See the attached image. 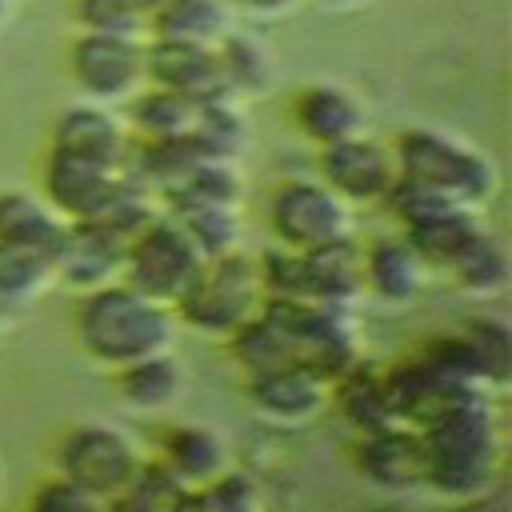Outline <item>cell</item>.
Returning a JSON list of instances; mask_svg holds the SVG:
<instances>
[{
	"mask_svg": "<svg viewBox=\"0 0 512 512\" xmlns=\"http://www.w3.org/2000/svg\"><path fill=\"white\" fill-rule=\"evenodd\" d=\"M172 332H176V312L128 288L124 280L88 288L76 308V336L84 352L112 368L172 348Z\"/></svg>",
	"mask_w": 512,
	"mask_h": 512,
	"instance_id": "obj_1",
	"label": "cell"
},
{
	"mask_svg": "<svg viewBox=\"0 0 512 512\" xmlns=\"http://www.w3.org/2000/svg\"><path fill=\"white\" fill-rule=\"evenodd\" d=\"M416 432L424 452V484L452 500H472L488 488L500 460V432L480 392L444 408Z\"/></svg>",
	"mask_w": 512,
	"mask_h": 512,
	"instance_id": "obj_2",
	"label": "cell"
},
{
	"mask_svg": "<svg viewBox=\"0 0 512 512\" xmlns=\"http://www.w3.org/2000/svg\"><path fill=\"white\" fill-rule=\"evenodd\" d=\"M392 156H396V176L400 180H408L416 188H428V192H436L452 204L480 208L496 192L492 160L460 136H448V132H436V128H404L392 140Z\"/></svg>",
	"mask_w": 512,
	"mask_h": 512,
	"instance_id": "obj_3",
	"label": "cell"
},
{
	"mask_svg": "<svg viewBox=\"0 0 512 512\" xmlns=\"http://www.w3.org/2000/svg\"><path fill=\"white\" fill-rule=\"evenodd\" d=\"M264 300H268V292L260 280V264L252 256H244L240 248H232V252L208 256L200 264V272L192 276L184 296L172 304V312L180 320H188L196 332L228 340L236 328H244L264 308Z\"/></svg>",
	"mask_w": 512,
	"mask_h": 512,
	"instance_id": "obj_4",
	"label": "cell"
},
{
	"mask_svg": "<svg viewBox=\"0 0 512 512\" xmlns=\"http://www.w3.org/2000/svg\"><path fill=\"white\" fill-rule=\"evenodd\" d=\"M208 256L196 248V240L188 236V228L160 208L156 220H148L124 248V264H120V280L160 304H176L184 296V288L192 284V276L200 272Z\"/></svg>",
	"mask_w": 512,
	"mask_h": 512,
	"instance_id": "obj_5",
	"label": "cell"
},
{
	"mask_svg": "<svg viewBox=\"0 0 512 512\" xmlns=\"http://www.w3.org/2000/svg\"><path fill=\"white\" fill-rule=\"evenodd\" d=\"M56 468L60 480L92 492L96 500H108L144 468V456L116 424H76L56 452Z\"/></svg>",
	"mask_w": 512,
	"mask_h": 512,
	"instance_id": "obj_6",
	"label": "cell"
},
{
	"mask_svg": "<svg viewBox=\"0 0 512 512\" xmlns=\"http://www.w3.org/2000/svg\"><path fill=\"white\" fill-rule=\"evenodd\" d=\"M268 228L280 248L308 252L352 236V208L324 180H284L268 200Z\"/></svg>",
	"mask_w": 512,
	"mask_h": 512,
	"instance_id": "obj_7",
	"label": "cell"
},
{
	"mask_svg": "<svg viewBox=\"0 0 512 512\" xmlns=\"http://www.w3.org/2000/svg\"><path fill=\"white\" fill-rule=\"evenodd\" d=\"M68 76L96 104L132 100L144 88V36L76 32L68 44Z\"/></svg>",
	"mask_w": 512,
	"mask_h": 512,
	"instance_id": "obj_8",
	"label": "cell"
},
{
	"mask_svg": "<svg viewBox=\"0 0 512 512\" xmlns=\"http://www.w3.org/2000/svg\"><path fill=\"white\" fill-rule=\"evenodd\" d=\"M128 184H132L128 168L80 160V156L56 152V148L48 152V164H44V200L68 224L100 220Z\"/></svg>",
	"mask_w": 512,
	"mask_h": 512,
	"instance_id": "obj_9",
	"label": "cell"
},
{
	"mask_svg": "<svg viewBox=\"0 0 512 512\" xmlns=\"http://www.w3.org/2000/svg\"><path fill=\"white\" fill-rule=\"evenodd\" d=\"M320 180L348 204H384V196L396 184V156L392 144L372 140L368 132H356L348 140L320 148Z\"/></svg>",
	"mask_w": 512,
	"mask_h": 512,
	"instance_id": "obj_10",
	"label": "cell"
},
{
	"mask_svg": "<svg viewBox=\"0 0 512 512\" xmlns=\"http://www.w3.org/2000/svg\"><path fill=\"white\" fill-rule=\"evenodd\" d=\"M144 84L192 96V100H216L228 96L216 64L212 44H192V40H160L144 36Z\"/></svg>",
	"mask_w": 512,
	"mask_h": 512,
	"instance_id": "obj_11",
	"label": "cell"
},
{
	"mask_svg": "<svg viewBox=\"0 0 512 512\" xmlns=\"http://www.w3.org/2000/svg\"><path fill=\"white\" fill-rule=\"evenodd\" d=\"M292 124L304 140H312L316 148L348 140L356 132H364V104L352 88L336 84V80H308L292 92Z\"/></svg>",
	"mask_w": 512,
	"mask_h": 512,
	"instance_id": "obj_12",
	"label": "cell"
},
{
	"mask_svg": "<svg viewBox=\"0 0 512 512\" xmlns=\"http://www.w3.org/2000/svg\"><path fill=\"white\" fill-rule=\"evenodd\" d=\"M124 248L128 240L116 236L112 228H104L100 220H84V224H68L64 240L52 256L56 264V280L88 292L100 288L108 280H120V264H124Z\"/></svg>",
	"mask_w": 512,
	"mask_h": 512,
	"instance_id": "obj_13",
	"label": "cell"
},
{
	"mask_svg": "<svg viewBox=\"0 0 512 512\" xmlns=\"http://www.w3.org/2000/svg\"><path fill=\"white\" fill-rule=\"evenodd\" d=\"M52 148L80 156V160H96V164H112V168H128V152L132 140L124 132V124L96 100L72 104L56 116L52 124Z\"/></svg>",
	"mask_w": 512,
	"mask_h": 512,
	"instance_id": "obj_14",
	"label": "cell"
},
{
	"mask_svg": "<svg viewBox=\"0 0 512 512\" xmlns=\"http://www.w3.org/2000/svg\"><path fill=\"white\" fill-rule=\"evenodd\" d=\"M328 384L320 372H312L308 364H280L268 372H252L248 380V396L252 404L284 424H300L320 416V408L328 404Z\"/></svg>",
	"mask_w": 512,
	"mask_h": 512,
	"instance_id": "obj_15",
	"label": "cell"
},
{
	"mask_svg": "<svg viewBox=\"0 0 512 512\" xmlns=\"http://www.w3.org/2000/svg\"><path fill=\"white\" fill-rule=\"evenodd\" d=\"M480 216L476 208L464 204H436L412 220H404V240L412 244V252L424 260V268H448L456 260V252L480 232Z\"/></svg>",
	"mask_w": 512,
	"mask_h": 512,
	"instance_id": "obj_16",
	"label": "cell"
},
{
	"mask_svg": "<svg viewBox=\"0 0 512 512\" xmlns=\"http://www.w3.org/2000/svg\"><path fill=\"white\" fill-rule=\"evenodd\" d=\"M364 288L388 304H408L424 288V260L404 236H380L364 248Z\"/></svg>",
	"mask_w": 512,
	"mask_h": 512,
	"instance_id": "obj_17",
	"label": "cell"
},
{
	"mask_svg": "<svg viewBox=\"0 0 512 512\" xmlns=\"http://www.w3.org/2000/svg\"><path fill=\"white\" fill-rule=\"evenodd\" d=\"M64 228L68 220H60L44 196H32L24 188H0V244L40 248L56 256Z\"/></svg>",
	"mask_w": 512,
	"mask_h": 512,
	"instance_id": "obj_18",
	"label": "cell"
},
{
	"mask_svg": "<svg viewBox=\"0 0 512 512\" xmlns=\"http://www.w3.org/2000/svg\"><path fill=\"white\" fill-rule=\"evenodd\" d=\"M160 464L176 476L180 488H192V484H204L228 468V444L220 432H212L204 424H180L164 436Z\"/></svg>",
	"mask_w": 512,
	"mask_h": 512,
	"instance_id": "obj_19",
	"label": "cell"
},
{
	"mask_svg": "<svg viewBox=\"0 0 512 512\" xmlns=\"http://www.w3.org/2000/svg\"><path fill=\"white\" fill-rule=\"evenodd\" d=\"M360 468L376 484H416V480H424L420 432L408 428V424H388V428L364 432Z\"/></svg>",
	"mask_w": 512,
	"mask_h": 512,
	"instance_id": "obj_20",
	"label": "cell"
},
{
	"mask_svg": "<svg viewBox=\"0 0 512 512\" xmlns=\"http://www.w3.org/2000/svg\"><path fill=\"white\" fill-rule=\"evenodd\" d=\"M116 372H120V380H116L120 384V400L128 408H136V412H164L184 392V368L172 356V348L140 356V360H132V364L116 368Z\"/></svg>",
	"mask_w": 512,
	"mask_h": 512,
	"instance_id": "obj_21",
	"label": "cell"
},
{
	"mask_svg": "<svg viewBox=\"0 0 512 512\" xmlns=\"http://www.w3.org/2000/svg\"><path fill=\"white\" fill-rule=\"evenodd\" d=\"M224 32H232L228 0H160L148 12V36L160 40L216 44Z\"/></svg>",
	"mask_w": 512,
	"mask_h": 512,
	"instance_id": "obj_22",
	"label": "cell"
},
{
	"mask_svg": "<svg viewBox=\"0 0 512 512\" xmlns=\"http://www.w3.org/2000/svg\"><path fill=\"white\" fill-rule=\"evenodd\" d=\"M216 64H220V80L228 96H260L272 84V52L264 48V40L248 36V32H224L216 44Z\"/></svg>",
	"mask_w": 512,
	"mask_h": 512,
	"instance_id": "obj_23",
	"label": "cell"
},
{
	"mask_svg": "<svg viewBox=\"0 0 512 512\" xmlns=\"http://www.w3.org/2000/svg\"><path fill=\"white\" fill-rule=\"evenodd\" d=\"M128 104H132V108H128V120H132V128H136L144 140L192 136L196 108H200V100L180 96V92H168V88H156V84H144Z\"/></svg>",
	"mask_w": 512,
	"mask_h": 512,
	"instance_id": "obj_24",
	"label": "cell"
},
{
	"mask_svg": "<svg viewBox=\"0 0 512 512\" xmlns=\"http://www.w3.org/2000/svg\"><path fill=\"white\" fill-rule=\"evenodd\" d=\"M444 272L456 280L460 292L492 296V292H500V288L508 284V244H504L496 232L480 228V232L456 252V260H452Z\"/></svg>",
	"mask_w": 512,
	"mask_h": 512,
	"instance_id": "obj_25",
	"label": "cell"
},
{
	"mask_svg": "<svg viewBox=\"0 0 512 512\" xmlns=\"http://www.w3.org/2000/svg\"><path fill=\"white\" fill-rule=\"evenodd\" d=\"M192 140L200 144L204 156L240 160V152L248 148V124H244V112H240L236 96L200 100L196 124H192Z\"/></svg>",
	"mask_w": 512,
	"mask_h": 512,
	"instance_id": "obj_26",
	"label": "cell"
},
{
	"mask_svg": "<svg viewBox=\"0 0 512 512\" xmlns=\"http://www.w3.org/2000/svg\"><path fill=\"white\" fill-rule=\"evenodd\" d=\"M56 280V264L40 248L0 244V304L12 312L28 300H36Z\"/></svg>",
	"mask_w": 512,
	"mask_h": 512,
	"instance_id": "obj_27",
	"label": "cell"
},
{
	"mask_svg": "<svg viewBox=\"0 0 512 512\" xmlns=\"http://www.w3.org/2000/svg\"><path fill=\"white\" fill-rule=\"evenodd\" d=\"M172 512H264L260 488L256 480H248L244 472H220L204 484L180 488Z\"/></svg>",
	"mask_w": 512,
	"mask_h": 512,
	"instance_id": "obj_28",
	"label": "cell"
},
{
	"mask_svg": "<svg viewBox=\"0 0 512 512\" xmlns=\"http://www.w3.org/2000/svg\"><path fill=\"white\" fill-rule=\"evenodd\" d=\"M340 396H344L348 420H356L360 432H376V428L400 424L396 412H392V400H388L384 372H372V368H364V364H352V368L340 376Z\"/></svg>",
	"mask_w": 512,
	"mask_h": 512,
	"instance_id": "obj_29",
	"label": "cell"
},
{
	"mask_svg": "<svg viewBox=\"0 0 512 512\" xmlns=\"http://www.w3.org/2000/svg\"><path fill=\"white\" fill-rule=\"evenodd\" d=\"M176 492V476L160 460H144V468L104 500V512H172Z\"/></svg>",
	"mask_w": 512,
	"mask_h": 512,
	"instance_id": "obj_30",
	"label": "cell"
},
{
	"mask_svg": "<svg viewBox=\"0 0 512 512\" xmlns=\"http://www.w3.org/2000/svg\"><path fill=\"white\" fill-rule=\"evenodd\" d=\"M72 24L80 32H112V36H148V16L136 0H72Z\"/></svg>",
	"mask_w": 512,
	"mask_h": 512,
	"instance_id": "obj_31",
	"label": "cell"
},
{
	"mask_svg": "<svg viewBox=\"0 0 512 512\" xmlns=\"http://www.w3.org/2000/svg\"><path fill=\"white\" fill-rule=\"evenodd\" d=\"M188 236L196 240V248L204 256H224L240 244V224H236V208H224V204H204V208H180L172 212Z\"/></svg>",
	"mask_w": 512,
	"mask_h": 512,
	"instance_id": "obj_32",
	"label": "cell"
},
{
	"mask_svg": "<svg viewBox=\"0 0 512 512\" xmlns=\"http://www.w3.org/2000/svg\"><path fill=\"white\" fill-rule=\"evenodd\" d=\"M464 340L472 344L480 372L488 380V388H500L508 380V352H512V332L500 316H476L464 332Z\"/></svg>",
	"mask_w": 512,
	"mask_h": 512,
	"instance_id": "obj_33",
	"label": "cell"
},
{
	"mask_svg": "<svg viewBox=\"0 0 512 512\" xmlns=\"http://www.w3.org/2000/svg\"><path fill=\"white\" fill-rule=\"evenodd\" d=\"M28 512H104V500H96L92 492H84V488H76V484L56 476L32 496Z\"/></svg>",
	"mask_w": 512,
	"mask_h": 512,
	"instance_id": "obj_34",
	"label": "cell"
},
{
	"mask_svg": "<svg viewBox=\"0 0 512 512\" xmlns=\"http://www.w3.org/2000/svg\"><path fill=\"white\" fill-rule=\"evenodd\" d=\"M304 0H228L232 12L248 16V20H284L300 8Z\"/></svg>",
	"mask_w": 512,
	"mask_h": 512,
	"instance_id": "obj_35",
	"label": "cell"
},
{
	"mask_svg": "<svg viewBox=\"0 0 512 512\" xmlns=\"http://www.w3.org/2000/svg\"><path fill=\"white\" fill-rule=\"evenodd\" d=\"M312 4H320L328 12H352V8H368L372 0H312Z\"/></svg>",
	"mask_w": 512,
	"mask_h": 512,
	"instance_id": "obj_36",
	"label": "cell"
},
{
	"mask_svg": "<svg viewBox=\"0 0 512 512\" xmlns=\"http://www.w3.org/2000/svg\"><path fill=\"white\" fill-rule=\"evenodd\" d=\"M136 4H140V12H144V16H148V12H152V8H156V4H160V0H136Z\"/></svg>",
	"mask_w": 512,
	"mask_h": 512,
	"instance_id": "obj_37",
	"label": "cell"
},
{
	"mask_svg": "<svg viewBox=\"0 0 512 512\" xmlns=\"http://www.w3.org/2000/svg\"><path fill=\"white\" fill-rule=\"evenodd\" d=\"M8 12H12V0H0V24L8 20Z\"/></svg>",
	"mask_w": 512,
	"mask_h": 512,
	"instance_id": "obj_38",
	"label": "cell"
},
{
	"mask_svg": "<svg viewBox=\"0 0 512 512\" xmlns=\"http://www.w3.org/2000/svg\"><path fill=\"white\" fill-rule=\"evenodd\" d=\"M4 324H8V308L0 304V332H4Z\"/></svg>",
	"mask_w": 512,
	"mask_h": 512,
	"instance_id": "obj_39",
	"label": "cell"
}]
</instances>
